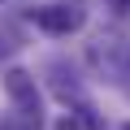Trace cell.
I'll use <instances>...</instances> for the list:
<instances>
[{
  "label": "cell",
  "instance_id": "1",
  "mask_svg": "<svg viewBox=\"0 0 130 130\" xmlns=\"http://www.w3.org/2000/svg\"><path fill=\"white\" fill-rule=\"evenodd\" d=\"M5 95L13 100V108H18L30 126H39V87H35V78H30L26 70H9V74H5Z\"/></svg>",
  "mask_w": 130,
  "mask_h": 130
},
{
  "label": "cell",
  "instance_id": "2",
  "mask_svg": "<svg viewBox=\"0 0 130 130\" xmlns=\"http://www.w3.org/2000/svg\"><path fill=\"white\" fill-rule=\"evenodd\" d=\"M30 18L48 35H74L83 26V9L78 5H43V9H30Z\"/></svg>",
  "mask_w": 130,
  "mask_h": 130
},
{
  "label": "cell",
  "instance_id": "3",
  "mask_svg": "<svg viewBox=\"0 0 130 130\" xmlns=\"http://www.w3.org/2000/svg\"><path fill=\"white\" fill-rule=\"evenodd\" d=\"M83 113H87V108H78L74 117H61V121H56V130H87V117H83Z\"/></svg>",
  "mask_w": 130,
  "mask_h": 130
},
{
  "label": "cell",
  "instance_id": "4",
  "mask_svg": "<svg viewBox=\"0 0 130 130\" xmlns=\"http://www.w3.org/2000/svg\"><path fill=\"white\" fill-rule=\"evenodd\" d=\"M13 48H18V39H13V35H9V30H0V56H9V52H13Z\"/></svg>",
  "mask_w": 130,
  "mask_h": 130
},
{
  "label": "cell",
  "instance_id": "5",
  "mask_svg": "<svg viewBox=\"0 0 130 130\" xmlns=\"http://www.w3.org/2000/svg\"><path fill=\"white\" fill-rule=\"evenodd\" d=\"M126 130H130V126H126Z\"/></svg>",
  "mask_w": 130,
  "mask_h": 130
}]
</instances>
